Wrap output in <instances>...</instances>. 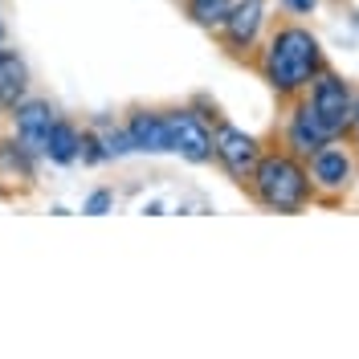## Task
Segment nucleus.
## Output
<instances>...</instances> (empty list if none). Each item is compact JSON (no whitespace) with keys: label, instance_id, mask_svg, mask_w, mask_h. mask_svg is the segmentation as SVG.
I'll return each instance as SVG.
<instances>
[{"label":"nucleus","instance_id":"4468645a","mask_svg":"<svg viewBox=\"0 0 359 359\" xmlns=\"http://www.w3.org/2000/svg\"><path fill=\"white\" fill-rule=\"evenodd\" d=\"M90 127H94V131H98V139H102V151H107V159H127V156H135V147H131V139H127V127H123V123L94 118Z\"/></svg>","mask_w":359,"mask_h":359},{"label":"nucleus","instance_id":"a211bd4d","mask_svg":"<svg viewBox=\"0 0 359 359\" xmlns=\"http://www.w3.org/2000/svg\"><path fill=\"white\" fill-rule=\"evenodd\" d=\"M318 4H323V0H278V8H282L286 17H311Z\"/></svg>","mask_w":359,"mask_h":359},{"label":"nucleus","instance_id":"412c9836","mask_svg":"<svg viewBox=\"0 0 359 359\" xmlns=\"http://www.w3.org/2000/svg\"><path fill=\"white\" fill-rule=\"evenodd\" d=\"M4 53H8V49H4V45H0V62H4Z\"/></svg>","mask_w":359,"mask_h":359},{"label":"nucleus","instance_id":"423d86ee","mask_svg":"<svg viewBox=\"0 0 359 359\" xmlns=\"http://www.w3.org/2000/svg\"><path fill=\"white\" fill-rule=\"evenodd\" d=\"M355 147L351 139H327L311 159H306V172H311V184H314V196H343L355 180Z\"/></svg>","mask_w":359,"mask_h":359},{"label":"nucleus","instance_id":"9b49d317","mask_svg":"<svg viewBox=\"0 0 359 359\" xmlns=\"http://www.w3.org/2000/svg\"><path fill=\"white\" fill-rule=\"evenodd\" d=\"M29 98V66H25L21 53H4V62H0V111L8 114L17 102Z\"/></svg>","mask_w":359,"mask_h":359},{"label":"nucleus","instance_id":"6ab92c4d","mask_svg":"<svg viewBox=\"0 0 359 359\" xmlns=\"http://www.w3.org/2000/svg\"><path fill=\"white\" fill-rule=\"evenodd\" d=\"M351 147H355V156H359V94H355V118H351Z\"/></svg>","mask_w":359,"mask_h":359},{"label":"nucleus","instance_id":"aec40b11","mask_svg":"<svg viewBox=\"0 0 359 359\" xmlns=\"http://www.w3.org/2000/svg\"><path fill=\"white\" fill-rule=\"evenodd\" d=\"M0 41H4V4H0Z\"/></svg>","mask_w":359,"mask_h":359},{"label":"nucleus","instance_id":"9d476101","mask_svg":"<svg viewBox=\"0 0 359 359\" xmlns=\"http://www.w3.org/2000/svg\"><path fill=\"white\" fill-rule=\"evenodd\" d=\"M127 139H131L135 156H168V118L163 111H151V107H135L127 118Z\"/></svg>","mask_w":359,"mask_h":359},{"label":"nucleus","instance_id":"39448f33","mask_svg":"<svg viewBox=\"0 0 359 359\" xmlns=\"http://www.w3.org/2000/svg\"><path fill=\"white\" fill-rule=\"evenodd\" d=\"M168 118V151L188 163H212V118L196 107H172L163 111Z\"/></svg>","mask_w":359,"mask_h":359},{"label":"nucleus","instance_id":"2eb2a0df","mask_svg":"<svg viewBox=\"0 0 359 359\" xmlns=\"http://www.w3.org/2000/svg\"><path fill=\"white\" fill-rule=\"evenodd\" d=\"M229 4H233V0H184V13L201 25V29H221Z\"/></svg>","mask_w":359,"mask_h":359},{"label":"nucleus","instance_id":"f257e3e1","mask_svg":"<svg viewBox=\"0 0 359 359\" xmlns=\"http://www.w3.org/2000/svg\"><path fill=\"white\" fill-rule=\"evenodd\" d=\"M323 69H327L323 41L298 21L278 25V29L266 37L262 53H257V74H262V82H266L282 102L306 94L311 82L323 74Z\"/></svg>","mask_w":359,"mask_h":359},{"label":"nucleus","instance_id":"f8f14e48","mask_svg":"<svg viewBox=\"0 0 359 359\" xmlns=\"http://www.w3.org/2000/svg\"><path fill=\"white\" fill-rule=\"evenodd\" d=\"M78 127L69 123V118H53V127H49V135H45V156L53 168H69V163H78Z\"/></svg>","mask_w":359,"mask_h":359},{"label":"nucleus","instance_id":"20e7f679","mask_svg":"<svg viewBox=\"0 0 359 359\" xmlns=\"http://www.w3.org/2000/svg\"><path fill=\"white\" fill-rule=\"evenodd\" d=\"M262 139L257 135H249L245 127H233L229 118H212V159L224 168V176L237 180V184H249L253 176V168H257V159H262Z\"/></svg>","mask_w":359,"mask_h":359},{"label":"nucleus","instance_id":"1a4fd4ad","mask_svg":"<svg viewBox=\"0 0 359 359\" xmlns=\"http://www.w3.org/2000/svg\"><path fill=\"white\" fill-rule=\"evenodd\" d=\"M8 118H13V135L21 139L25 147H29L33 156H45V135L53 127L57 111H53L45 98H25V102H17V107L8 111Z\"/></svg>","mask_w":359,"mask_h":359},{"label":"nucleus","instance_id":"f03ea898","mask_svg":"<svg viewBox=\"0 0 359 359\" xmlns=\"http://www.w3.org/2000/svg\"><path fill=\"white\" fill-rule=\"evenodd\" d=\"M245 188L266 212H286V217L302 212L314 201V184H311V172H306V159L290 156L286 147L262 151V159H257V168H253Z\"/></svg>","mask_w":359,"mask_h":359},{"label":"nucleus","instance_id":"f3484780","mask_svg":"<svg viewBox=\"0 0 359 359\" xmlns=\"http://www.w3.org/2000/svg\"><path fill=\"white\" fill-rule=\"evenodd\" d=\"M111 208H114V192L111 188H94L86 201H82V212H86V217H107Z\"/></svg>","mask_w":359,"mask_h":359},{"label":"nucleus","instance_id":"7ed1b4c3","mask_svg":"<svg viewBox=\"0 0 359 359\" xmlns=\"http://www.w3.org/2000/svg\"><path fill=\"white\" fill-rule=\"evenodd\" d=\"M355 94L359 90L343 78V74H335V69L327 66L318 78L311 82V90H306V98H311L314 114H318V123L327 127V135L331 139H347L351 135V118H355Z\"/></svg>","mask_w":359,"mask_h":359},{"label":"nucleus","instance_id":"0eeeda50","mask_svg":"<svg viewBox=\"0 0 359 359\" xmlns=\"http://www.w3.org/2000/svg\"><path fill=\"white\" fill-rule=\"evenodd\" d=\"M266 25H269V0H233L217 33H221V45L233 57H249L262 45Z\"/></svg>","mask_w":359,"mask_h":359},{"label":"nucleus","instance_id":"6e6552de","mask_svg":"<svg viewBox=\"0 0 359 359\" xmlns=\"http://www.w3.org/2000/svg\"><path fill=\"white\" fill-rule=\"evenodd\" d=\"M327 139H331V135H327V127L318 123L311 98H306V94L290 98V111H286V123H282V147H286L290 156H298V159H311Z\"/></svg>","mask_w":359,"mask_h":359},{"label":"nucleus","instance_id":"ddd939ff","mask_svg":"<svg viewBox=\"0 0 359 359\" xmlns=\"http://www.w3.org/2000/svg\"><path fill=\"white\" fill-rule=\"evenodd\" d=\"M37 159H41V156H33L21 139H17V135L0 143V168H4V172H17L21 180H33V176H37Z\"/></svg>","mask_w":359,"mask_h":359},{"label":"nucleus","instance_id":"dca6fc26","mask_svg":"<svg viewBox=\"0 0 359 359\" xmlns=\"http://www.w3.org/2000/svg\"><path fill=\"white\" fill-rule=\"evenodd\" d=\"M78 159H82L86 168L111 163V159H107V151H102V139H98V131H94V127H82V135H78Z\"/></svg>","mask_w":359,"mask_h":359}]
</instances>
